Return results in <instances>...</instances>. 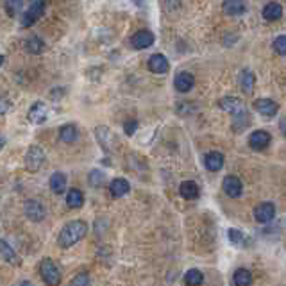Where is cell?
Here are the masks:
<instances>
[{"label": "cell", "instance_id": "836d02e7", "mask_svg": "<svg viewBox=\"0 0 286 286\" xmlns=\"http://www.w3.org/2000/svg\"><path fill=\"white\" fill-rule=\"evenodd\" d=\"M124 129H126V134L133 136V134L136 133V129H138V122H136V120H129V122H126V126H124Z\"/></svg>", "mask_w": 286, "mask_h": 286}, {"label": "cell", "instance_id": "1f68e13d", "mask_svg": "<svg viewBox=\"0 0 286 286\" xmlns=\"http://www.w3.org/2000/svg\"><path fill=\"white\" fill-rule=\"evenodd\" d=\"M22 8H24V2H22V0H16V2H13V0L11 2H6V11H8V15H11V16H15Z\"/></svg>", "mask_w": 286, "mask_h": 286}, {"label": "cell", "instance_id": "7402d4cb", "mask_svg": "<svg viewBox=\"0 0 286 286\" xmlns=\"http://www.w3.org/2000/svg\"><path fill=\"white\" fill-rule=\"evenodd\" d=\"M263 16H265V20H279L282 16V6L277 4V2H270V4H267L265 8H263Z\"/></svg>", "mask_w": 286, "mask_h": 286}, {"label": "cell", "instance_id": "cb8c5ba5", "mask_svg": "<svg viewBox=\"0 0 286 286\" xmlns=\"http://www.w3.org/2000/svg\"><path fill=\"white\" fill-rule=\"evenodd\" d=\"M67 204H68V208H72V209L81 208V206L84 204V195H83V192H81V190L72 188L70 192H68V195H67Z\"/></svg>", "mask_w": 286, "mask_h": 286}, {"label": "cell", "instance_id": "d590c367", "mask_svg": "<svg viewBox=\"0 0 286 286\" xmlns=\"http://www.w3.org/2000/svg\"><path fill=\"white\" fill-rule=\"evenodd\" d=\"M2 63H4V55L0 54V65H2Z\"/></svg>", "mask_w": 286, "mask_h": 286}, {"label": "cell", "instance_id": "52a82bcc", "mask_svg": "<svg viewBox=\"0 0 286 286\" xmlns=\"http://www.w3.org/2000/svg\"><path fill=\"white\" fill-rule=\"evenodd\" d=\"M275 216V206L272 202H263L258 204L254 208V218L258 220L259 223H267L270 222Z\"/></svg>", "mask_w": 286, "mask_h": 286}, {"label": "cell", "instance_id": "8992f818", "mask_svg": "<svg viewBox=\"0 0 286 286\" xmlns=\"http://www.w3.org/2000/svg\"><path fill=\"white\" fill-rule=\"evenodd\" d=\"M222 188H223V192H225V195L231 197V199L240 197V195H242V192H243L242 181H240L236 176H227V177H225V179H223V183H222Z\"/></svg>", "mask_w": 286, "mask_h": 286}, {"label": "cell", "instance_id": "ffe728a7", "mask_svg": "<svg viewBox=\"0 0 286 286\" xmlns=\"http://www.w3.org/2000/svg\"><path fill=\"white\" fill-rule=\"evenodd\" d=\"M179 193L183 199L193 200L199 197V186H197V183H193V181H185V183L179 186Z\"/></svg>", "mask_w": 286, "mask_h": 286}, {"label": "cell", "instance_id": "8fae6325", "mask_svg": "<svg viewBox=\"0 0 286 286\" xmlns=\"http://www.w3.org/2000/svg\"><path fill=\"white\" fill-rule=\"evenodd\" d=\"M193 84H195V79H193V75L188 74V72H181V74H177L176 79H174V86H176V90L181 91V93L190 91L193 88Z\"/></svg>", "mask_w": 286, "mask_h": 286}, {"label": "cell", "instance_id": "83f0119b", "mask_svg": "<svg viewBox=\"0 0 286 286\" xmlns=\"http://www.w3.org/2000/svg\"><path fill=\"white\" fill-rule=\"evenodd\" d=\"M227 236L235 245H238V247H247L249 245V238L243 235L242 231H238V229H229Z\"/></svg>", "mask_w": 286, "mask_h": 286}, {"label": "cell", "instance_id": "7c38bea8", "mask_svg": "<svg viewBox=\"0 0 286 286\" xmlns=\"http://www.w3.org/2000/svg\"><path fill=\"white\" fill-rule=\"evenodd\" d=\"M218 106L222 107L223 111L236 115V117L243 115V104H242V100H240V98H236V97H225V98H222V100L218 102Z\"/></svg>", "mask_w": 286, "mask_h": 286}, {"label": "cell", "instance_id": "f546056e", "mask_svg": "<svg viewBox=\"0 0 286 286\" xmlns=\"http://www.w3.org/2000/svg\"><path fill=\"white\" fill-rule=\"evenodd\" d=\"M104 179H106V177H104V174L98 172V170H91V172H90V185L95 186V188H98V186L104 183Z\"/></svg>", "mask_w": 286, "mask_h": 286}, {"label": "cell", "instance_id": "277c9868", "mask_svg": "<svg viewBox=\"0 0 286 286\" xmlns=\"http://www.w3.org/2000/svg\"><path fill=\"white\" fill-rule=\"evenodd\" d=\"M24 209H25V216L29 220H32V222H41L45 218V215H47V209H45V206L38 199L27 200Z\"/></svg>", "mask_w": 286, "mask_h": 286}, {"label": "cell", "instance_id": "30bf717a", "mask_svg": "<svg viewBox=\"0 0 286 286\" xmlns=\"http://www.w3.org/2000/svg\"><path fill=\"white\" fill-rule=\"evenodd\" d=\"M154 43V34L150 31H138L136 34L131 38V45L138 50H143V48H149Z\"/></svg>", "mask_w": 286, "mask_h": 286}, {"label": "cell", "instance_id": "d6a6232c", "mask_svg": "<svg viewBox=\"0 0 286 286\" xmlns=\"http://www.w3.org/2000/svg\"><path fill=\"white\" fill-rule=\"evenodd\" d=\"M274 50L281 55H286V36H279V38H275Z\"/></svg>", "mask_w": 286, "mask_h": 286}, {"label": "cell", "instance_id": "6da1fadb", "mask_svg": "<svg viewBox=\"0 0 286 286\" xmlns=\"http://www.w3.org/2000/svg\"><path fill=\"white\" fill-rule=\"evenodd\" d=\"M86 233H88L86 222H83V220H72V222H68L67 225L61 229L58 242L61 247L68 249L72 247V245H75L77 242H81V240L86 236Z\"/></svg>", "mask_w": 286, "mask_h": 286}, {"label": "cell", "instance_id": "ba28073f", "mask_svg": "<svg viewBox=\"0 0 286 286\" xmlns=\"http://www.w3.org/2000/svg\"><path fill=\"white\" fill-rule=\"evenodd\" d=\"M272 136L267 133V131H254V133L249 136V145L254 150H263L270 145Z\"/></svg>", "mask_w": 286, "mask_h": 286}, {"label": "cell", "instance_id": "ac0fdd59", "mask_svg": "<svg viewBox=\"0 0 286 286\" xmlns=\"http://www.w3.org/2000/svg\"><path fill=\"white\" fill-rule=\"evenodd\" d=\"M204 165H206L208 170H211V172H218V170L223 166V156L220 152L206 154V157H204Z\"/></svg>", "mask_w": 286, "mask_h": 286}, {"label": "cell", "instance_id": "7a4b0ae2", "mask_svg": "<svg viewBox=\"0 0 286 286\" xmlns=\"http://www.w3.org/2000/svg\"><path fill=\"white\" fill-rule=\"evenodd\" d=\"M39 274L48 286H59V282H61V272L54 265V261L48 258H45L39 263Z\"/></svg>", "mask_w": 286, "mask_h": 286}, {"label": "cell", "instance_id": "4fadbf2b", "mask_svg": "<svg viewBox=\"0 0 286 286\" xmlns=\"http://www.w3.org/2000/svg\"><path fill=\"white\" fill-rule=\"evenodd\" d=\"M149 68L154 74H166L170 70V63L163 54H154L149 59Z\"/></svg>", "mask_w": 286, "mask_h": 286}, {"label": "cell", "instance_id": "3957f363", "mask_svg": "<svg viewBox=\"0 0 286 286\" xmlns=\"http://www.w3.org/2000/svg\"><path fill=\"white\" fill-rule=\"evenodd\" d=\"M43 11H45V2H43V0H36V2H32V4L29 6L27 11L24 13V18H22V27H31L36 20L41 18Z\"/></svg>", "mask_w": 286, "mask_h": 286}, {"label": "cell", "instance_id": "f1b7e54d", "mask_svg": "<svg viewBox=\"0 0 286 286\" xmlns=\"http://www.w3.org/2000/svg\"><path fill=\"white\" fill-rule=\"evenodd\" d=\"M43 48H45L43 39L38 38V36H32V38L27 41V50L31 52V54H39V52L43 50Z\"/></svg>", "mask_w": 286, "mask_h": 286}, {"label": "cell", "instance_id": "9a60e30c", "mask_svg": "<svg viewBox=\"0 0 286 286\" xmlns=\"http://www.w3.org/2000/svg\"><path fill=\"white\" fill-rule=\"evenodd\" d=\"M254 109L258 111V113L265 115V117H274V115L277 113L279 107L274 100H270V98H259V100L254 102Z\"/></svg>", "mask_w": 286, "mask_h": 286}, {"label": "cell", "instance_id": "e0dca14e", "mask_svg": "<svg viewBox=\"0 0 286 286\" xmlns=\"http://www.w3.org/2000/svg\"><path fill=\"white\" fill-rule=\"evenodd\" d=\"M254 83H256V79L251 70H243L242 74H240L238 84H240V88H242L243 93H247V95L252 93V91H254Z\"/></svg>", "mask_w": 286, "mask_h": 286}, {"label": "cell", "instance_id": "e575fe53", "mask_svg": "<svg viewBox=\"0 0 286 286\" xmlns=\"http://www.w3.org/2000/svg\"><path fill=\"white\" fill-rule=\"evenodd\" d=\"M4 143H6V140L2 136H0V150H2V147H4Z\"/></svg>", "mask_w": 286, "mask_h": 286}, {"label": "cell", "instance_id": "d4e9b609", "mask_svg": "<svg viewBox=\"0 0 286 286\" xmlns=\"http://www.w3.org/2000/svg\"><path fill=\"white\" fill-rule=\"evenodd\" d=\"M77 136H79L77 127L70 126V124H68V126H63L61 131H59V140L65 141V143H72V141L77 140Z\"/></svg>", "mask_w": 286, "mask_h": 286}, {"label": "cell", "instance_id": "5bb4252c", "mask_svg": "<svg viewBox=\"0 0 286 286\" xmlns=\"http://www.w3.org/2000/svg\"><path fill=\"white\" fill-rule=\"evenodd\" d=\"M29 122L32 124H43L47 120V106H45L43 102H36L32 104V107L29 109V115H27Z\"/></svg>", "mask_w": 286, "mask_h": 286}, {"label": "cell", "instance_id": "2e32d148", "mask_svg": "<svg viewBox=\"0 0 286 286\" xmlns=\"http://www.w3.org/2000/svg\"><path fill=\"white\" fill-rule=\"evenodd\" d=\"M222 8L223 13L229 16H242L243 13L247 11V4L242 2V0H225Z\"/></svg>", "mask_w": 286, "mask_h": 286}, {"label": "cell", "instance_id": "d6986e66", "mask_svg": "<svg viewBox=\"0 0 286 286\" xmlns=\"http://www.w3.org/2000/svg\"><path fill=\"white\" fill-rule=\"evenodd\" d=\"M48 185H50V190L54 193H63L67 190V176L63 172H55L50 176V181H48Z\"/></svg>", "mask_w": 286, "mask_h": 286}, {"label": "cell", "instance_id": "4316f807", "mask_svg": "<svg viewBox=\"0 0 286 286\" xmlns=\"http://www.w3.org/2000/svg\"><path fill=\"white\" fill-rule=\"evenodd\" d=\"M185 282L186 286H200L204 282V275L200 270H197V268H192L190 272H186L185 275Z\"/></svg>", "mask_w": 286, "mask_h": 286}, {"label": "cell", "instance_id": "484cf974", "mask_svg": "<svg viewBox=\"0 0 286 286\" xmlns=\"http://www.w3.org/2000/svg\"><path fill=\"white\" fill-rule=\"evenodd\" d=\"M235 284L236 286H251L252 284V274L245 268H238L235 272Z\"/></svg>", "mask_w": 286, "mask_h": 286}, {"label": "cell", "instance_id": "5b68a950", "mask_svg": "<svg viewBox=\"0 0 286 286\" xmlns=\"http://www.w3.org/2000/svg\"><path fill=\"white\" fill-rule=\"evenodd\" d=\"M45 163V152L39 147H31L25 154V165L31 172H38Z\"/></svg>", "mask_w": 286, "mask_h": 286}, {"label": "cell", "instance_id": "44dd1931", "mask_svg": "<svg viewBox=\"0 0 286 286\" xmlns=\"http://www.w3.org/2000/svg\"><path fill=\"white\" fill-rule=\"evenodd\" d=\"M129 190H131L129 183L126 179H122V177L120 179H115L109 186V192L113 197H124L126 193H129Z\"/></svg>", "mask_w": 286, "mask_h": 286}, {"label": "cell", "instance_id": "603a6c76", "mask_svg": "<svg viewBox=\"0 0 286 286\" xmlns=\"http://www.w3.org/2000/svg\"><path fill=\"white\" fill-rule=\"evenodd\" d=\"M0 256L6 259V261L13 263V265H20V258L11 247H9V243L4 242V240H0Z\"/></svg>", "mask_w": 286, "mask_h": 286}, {"label": "cell", "instance_id": "9c48e42d", "mask_svg": "<svg viewBox=\"0 0 286 286\" xmlns=\"http://www.w3.org/2000/svg\"><path fill=\"white\" fill-rule=\"evenodd\" d=\"M95 136H97L98 143H100L106 150H113L115 145H117V136H115L107 127H97Z\"/></svg>", "mask_w": 286, "mask_h": 286}, {"label": "cell", "instance_id": "4dcf8cb0", "mask_svg": "<svg viewBox=\"0 0 286 286\" xmlns=\"http://www.w3.org/2000/svg\"><path fill=\"white\" fill-rule=\"evenodd\" d=\"M70 286H90V275H88L86 272L75 275V277L72 279Z\"/></svg>", "mask_w": 286, "mask_h": 286}]
</instances>
